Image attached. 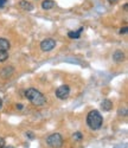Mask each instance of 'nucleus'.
<instances>
[{
    "label": "nucleus",
    "instance_id": "1",
    "mask_svg": "<svg viewBox=\"0 0 128 148\" xmlns=\"http://www.w3.org/2000/svg\"><path fill=\"white\" fill-rule=\"evenodd\" d=\"M25 96H26L28 100L36 107H42L44 104H46V97L34 88H30L25 91Z\"/></svg>",
    "mask_w": 128,
    "mask_h": 148
},
{
    "label": "nucleus",
    "instance_id": "2",
    "mask_svg": "<svg viewBox=\"0 0 128 148\" xmlns=\"http://www.w3.org/2000/svg\"><path fill=\"white\" fill-rule=\"evenodd\" d=\"M102 123H103V117H102L98 110H92V112H89V114L87 116V125L89 128L93 130H98L102 127Z\"/></svg>",
    "mask_w": 128,
    "mask_h": 148
},
{
    "label": "nucleus",
    "instance_id": "3",
    "mask_svg": "<svg viewBox=\"0 0 128 148\" xmlns=\"http://www.w3.org/2000/svg\"><path fill=\"white\" fill-rule=\"evenodd\" d=\"M46 143L51 148H61L63 146V138L59 133H54L46 139Z\"/></svg>",
    "mask_w": 128,
    "mask_h": 148
},
{
    "label": "nucleus",
    "instance_id": "4",
    "mask_svg": "<svg viewBox=\"0 0 128 148\" xmlns=\"http://www.w3.org/2000/svg\"><path fill=\"white\" fill-rule=\"evenodd\" d=\"M55 95H56V97L58 98V100H62V101L67 100V98L69 97V95H70V88H69V85L63 84V85H61V87H58L56 89Z\"/></svg>",
    "mask_w": 128,
    "mask_h": 148
},
{
    "label": "nucleus",
    "instance_id": "5",
    "mask_svg": "<svg viewBox=\"0 0 128 148\" xmlns=\"http://www.w3.org/2000/svg\"><path fill=\"white\" fill-rule=\"evenodd\" d=\"M56 47V40L52 38H46L41 43V49L44 52H49Z\"/></svg>",
    "mask_w": 128,
    "mask_h": 148
},
{
    "label": "nucleus",
    "instance_id": "6",
    "mask_svg": "<svg viewBox=\"0 0 128 148\" xmlns=\"http://www.w3.org/2000/svg\"><path fill=\"white\" fill-rule=\"evenodd\" d=\"M113 59L115 62H118V63H121V62L125 60V53L122 51H120V50H116L113 53Z\"/></svg>",
    "mask_w": 128,
    "mask_h": 148
},
{
    "label": "nucleus",
    "instance_id": "7",
    "mask_svg": "<svg viewBox=\"0 0 128 148\" xmlns=\"http://www.w3.org/2000/svg\"><path fill=\"white\" fill-rule=\"evenodd\" d=\"M19 6L24 11H32L33 10V5L30 1H28V0H21V1L19 3Z\"/></svg>",
    "mask_w": 128,
    "mask_h": 148
},
{
    "label": "nucleus",
    "instance_id": "8",
    "mask_svg": "<svg viewBox=\"0 0 128 148\" xmlns=\"http://www.w3.org/2000/svg\"><path fill=\"white\" fill-rule=\"evenodd\" d=\"M13 71H14V69L12 68V66H6V68H4L3 70H1V77L3 78H7V77H10L12 73H13Z\"/></svg>",
    "mask_w": 128,
    "mask_h": 148
},
{
    "label": "nucleus",
    "instance_id": "9",
    "mask_svg": "<svg viewBox=\"0 0 128 148\" xmlns=\"http://www.w3.org/2000/svg\"><path fill=\"white\" fill-rule=\"evenodd\" d=\"M82 31H83V27H80L77 31H70L68 33V37H69V38H71V39H78V38H81Z\"/></svg>",
    "mask_w": 128,
    "mask_h": 148
},
{
    "label": "nucleus",
    "instance_id": "10",
    "mask_svg": "<svg viewBox=\"0 0 128 148\" xmlns=\"http://www.w3.org/2000/svg\"><path fill=\"white\" fill-rule=\"evenodd\" d=\"M101 107H102V109H103L105 112H109V110L113 109V102L110 100H103L102 103H101Z\"/></svg>",
    "mask_w": 128,
    "mask_h": 148
},
{
    "label": "nucleus",
    "instance_id": "11",
    "mask_svg": "<svg viewBox=\"0 0 128 148\" xmlns=\"http://www.w3.org/2000/svg\"><path fill=\"white\" fill-rule=\"evenodd\" d=\"M54 7H55V1H52V0H44L42 3V8L45 11H49Z\"/></svg>",
    "mask_w": 128,
    "mask_h": 148
},
{
    "label": "nucleus",
    "instance_id": "12",
    "mask_svg": "<svg viewBox=\"0 0 128 148\" xmlns=\"http://www.w3.org/2000/svg\"><path fill=\"white\" fill-rule=\"evenodd\" d=\"M10 46H11V44L6 38H0V50L7 51L10 49Z\"/></svg>",
    "mask_w": 128,
    "mask_h": 148
},
{
    "label": "nucleus",
    "instance_id": "13",
    "mask_svg": "<svg viewBox=\"0 0 128 148\" xmlns=\"http://www.w3.org/2000/svg\"><path fill=\"white\" fill-rule=\"evenodd\" d=\"M7 58H8V52L4 51V50H0V63H1V62L7 60Z\"/></svg>",
    "mask_w": 128,
    "mask_h": 148
},
{
    "label": "nucleus",
    "instance_id": "14",
    "mask_svg": "<svg viewBox=\"0 0 128 148\" xmlns=\"http://www.w3.org/2000/svg\"><path fill=\"white\" fill-rule=\"evenodd\" d=\"M72 138L75 139V141H81L83 136H82V133H81V132H76V133L72 135Z\"/></svg>",
    "mask_w": 128,
    "mask_h": 148
},
{
    "label": "nucleus",
    "instance_id": "15",
    "mask_svg": "<svg viewBox=\"0 0 128 148\" xmlns=\"http://www.w3.org/2000/svg\"><path fill=\"white\" fill-rule=\"evenodd\" d=\"M5 146H6V141H5V139L0 136V148H4Z\"/></svg>",
    "mask_w": 128,
    "mask_h": 148
},
{
    "label": "nucleus",
    "instance_id": "16",
    "mask_svg": "<svg viewBox=\"0 0 128 148\" xmlns=\"http://www.w3.org/2000/svg\"><path fill=\"white\" fill-rule=\"evenodd\" d=\"M26 136H28L29 139H34V134H33L32 132H26Z\"/></svg>",
    "mask_w": 128,
    "mask_h": 148
},
{
    "label": "nucleus",
    "instance_id": "17",
    "mask_svg": "<svg viewBox=\"0 0 128 148\" xmlns=\"http://www.w3.org/2000/svg\"><path fill=\"white\" fill-rule=\"evenodd\" d=\"M127 31H128V27H122V29L120 30V33H121V34H126Z\"/></svg>",
    "mask_w": 128,
    "mask_h": 148
},
{
    "label": "nucleus",
    "instance_id": "18",
    "mask_svg": "<svg viewBox=\"0 0 128 148\" xmlns=\"http://www.w3.org/2000/svg\"><path fill=\"white\" fill-rule=\"evenodd\" d=\"M7 3V0H0V7H4Z\"/></svg>",
    "mask_w": 128,
    "mask_h": 148
},
{
    "label": "nucleus",
    "instance_id": "19",
    "mask_svg": "<svg viewBox=\"0 0 128 148\" xmlns=\"http://www.w3.org/2000/svg\"><path fill=\"white\" fill-rule=\"evenodd\" d=\"M16 107H17V109H18V110H21V109H23V108H24V106H23V104H21V103H18V104H17V106H16Z\"/></svg>",
    "mask_w": 128,
    "mask_h": 148
},
{
    "label": "nucleus",
    "instance_id": "20",
    "mask_svg": "<svg viewBox=\"0 0 128 148\" xmlns=\"http://www.w3.org/2000/svg\"><path fill=\"white\" fill-rule=\"evenodd\" d=\"M3 108V100H1V97H0V109Z\"/></svg>",
    "mask_w": 128,
    "mask_h": 148
},
{
    "label": "nucleus",
    "instance_id": "21",
    "mask_svg": "<svg viewBox=\"0 0 128 148\" xmlns=\"http://www.w3.org/2000/svg\"><path fill=\"white\" fill-rule=\"evenodd\" d=\"M4 148H14V147H13V146H5Z\"/></svg>",
    "mask_w": 128,
    "mask_h": 148
},
{
    "label": "nucleus",
    "instance_id": "22",
    "mask_svg": "<svg viewBox=\"0 0 128 148\" xmlns=\"http://www.w3.org/2000/svg\"><path fill=\"white\" fill-rule=\"evenodd\" d=\"M109 3H115V1H118V0H108Z\"/></svg>",
    "mask_w": 128,
    "mask_h": 148
},
{
    "label": "nucleus",
    "instance_id": "23",
    "mask_svg": "<svg viewBox=\"0 0 128 148\" xmlns=\"http://www.w3.org/2000/svg\"><path fill=\"white\" fill-rule=\"evenodd\" d=\"M123 8H125V11H127V4L123 5Z\"/></svg>",
    "mask_w": 128,
    "mask_h": 148
}]
</instances>
